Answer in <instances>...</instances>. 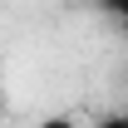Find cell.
Here are the masks:
<instances>
[{"label":"cell","mask_w":128,"mask_h":128,"mask_svg":"<svg viewBox=\"0 0 128 128\" xmlns=\"http://www.w3.org/2000/svg\"><path fill=\"white\" fill-rule=\"evenodd\" d=\"M98 5H104V10H108V15H118L128 25V0H98Z\"/></svg>","instance_id":"6da1fadb"}]
</instances>
